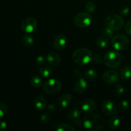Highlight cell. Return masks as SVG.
<instances>
[{"instance_id":"22","label":"cell","mask_w":131,"mask_h":131,"mask_svg":"<svg viewBox=\"0 0 131 131\" xmlns=\"http://www.w3.org/2000/svg\"><path fill=\"white\" fill-rule=\"evenodd\" d=\"M121 78L124 80H127L131 78V67L126 66L122 70L120 73Z\"/></svg>"},{"instance_id":"16","label":"cell","mask_w":131,"mask_h":131,"mask_svg":"<svg viewBox=\"0 0 131 131\" xmlns=\"http://www.w3.org/2000/svg\"><path fill=\"white\" fill-rule=\"evenodd\" d=\"M72 100V97L71 95L69 94V93H65V94L62 95L59 98L58 103L59 106H61V107L65 108L71 103Z\"/></svg>"},{"instance_id":"9","label":"cell","mask_w":131,"mask_h":131,"mask_svg":"<svg viewBox=\"0 0 131 131\" xmlns=\"http://www.w3.org/2000/svg\"><path fill=\"white\" fill-rule=\"evenodd\" d=\"M119 75L117 71L114 70H109L105 72L102 75V80L104 83L109 84H115L119 81Z\"/></svg>"},{"instance_id":"33","label":"cell","mask_w":131,"mask_h":131,"mask_svg":"<svg viewBox=\"0 0 131 131\" xmlns=\"http://www.w3.org/2000/svg\"><path fill=\"white\" fill-rule=\"evenodd\" d=\"M125 31L129 35H131V19L127 22L125 26Z\"/></svg>"},{"instance_id":"37","label":"cell","mask_w":131,"mask_h":131,"mask_svg":"<svg viewBox=\"0 0 131 131\" xmlns=\"http://www.w3.org/2000/svg\"><path fill=\"white\" fill-rule=\"evenodd\" d=\"M47 108H48L49 111H51V112H54V111H56V107H55L54 105L52 104H51L49 105L48 107H47Z\"/></svg>"},{"instance_id":"3","label":"cell","mask_w":131,"mask_h":131,"mask_svg":"<svg viewBox=\"0 0 131 131\" xmlns=\"http://www.w3.org/2000/svg\"><path fill=\"white\" fill-rule=\"evenodd\" d=\"M106 26L108 27L113 31H120L124 26V20L119 15L111 14L106 17L104 20Z\"/></svg>"},{"instance_id":"5","label":"cell","mask_w":131,"mask_h":131,"mask_svg":"<svg viewBox=\"0 0 131 131\" xmlns=\"http://www.w3.org/2000/svg\"><path fill=\"white\" fill-rule=\"evenodd\" d=\"M61 83L56 79H48L43 85V90L45 93L50 95L57 94L61 90Z\"/></svg>"},{"instance_id":"35","label":"cell","mask_w":131,"mask_h":131,"mask_svg":"<svg viewBox=\"0 0 131 131\" xmlns=\"http://www.w3.org/2000/svg\"><path fill=\"white\" fill-rule=\"evenodd\" d=\"M120 14H122V15H127V14H129V8L127 6H124L122 7V8L120 9Z\"/></svg>"},{"instance_id":"36","label":"cell","mask_w":131,"mask_h":131,"mask_svg":"<svg viewBox=\"0 0 131 131\" xmlns=\"http://www.w3.org/2000/svg\"><path fill=\"white\" fill-rule=\"evenodd\" d=\"M7 128V124L6 122L1 120L0 121V131L5 130Z\"/></svg>"},{"instance_id":"7","label":"cell","mask_w":131,"mask_h":131,"mask_svg":"<svg viewBox=\"0 0 131 131\" xmlns=\"http://www.w3.org/2000/svg\"><path fill=\"white\" fill-rule=\"evenodd\" d=\"M111 43L114 49L117 51H124L129 45V40L124 35H117L112 38Z\"/></svg>"},{"instance_id":"31","label":"cell","mask_w":131,"mask_h":131,"mask_svg":"<svg viewBox=\"0 0 131 131\" xmlns=\"http://www.w3.org/2000/svg\"><path fill=\"white\" fill-rule=\"evenodd\" d=\"M124 92H125V90H124V88L121 84H118L116 85L115 88V93L116 95L121 96L122 95L124 94Z\"/></svg>"},{"instance_id":"26","label":"cell","mask_w":131,"mask_h":131,"mask_svg":"<svg viewBox=\"0 0 131 131\" xmlns=\"http://www.w3.org/2000/svg\"><path fill=\"white\" fill-rule=\"evenodd\" d=\"M102 36L104 37H106L107 39H111V38L113 36V30H112L111 29H110L108 27L106 26L105 28H104L102 30Z\"/></svg>"},{"instance_id":"11","label":"cell","mask_w":131,"mask_h":131,"mask_svg":"<svg viewBox=\"0 0 131 131\" xmlns=\"http://www.w3.org/2000/svg\"><path fill=\"white\" fill-rule=\"evenodd\" d=\"M88 88V83L85 78H79L75 81L74 84V90L76 93H83L85 92Z\"/></svg>"},{"instance_id":"30","label":"cell","mask_w":131,"mask_h":131,"mask_svg":"<svg viewBox=\"0 0 131 131\" xmlns=\"http://www.w3.org/2000/svg\"><path fill=\"white\" fill-rule=\"evenodd\" d=\"M40 120L41 122L46 124L49 122L50 120H51V117H50V115L47 113H43L40 117Z\"/></svg>"},{"instance_id":"18","label":"cell","mask_w":131,"mask_h":131,"mask_svg":"<svg viewBox=\"0 0 131 131\" xmlns=\"http://www.w3.org/2000/svg\"><path fill=\"white\" fill-rule=\"evenodd\" d=\"M120 125V118L118 116H113L107 122V127L111 130L117 129Z\"/></svg>"},{"instance_id":"28","label":"cell","mask_w":131,"mask_h":131,"mask_svg":"<svg viewBox=\"0 0 131 131\" xmlns=\"http://www.w3.org/2000/svg\"><path fill=\"white\" fill-rule=\"evenodd\" d=\"M119 110L122 111V112H125L127 110L129 109V103L126 100H124V101H121L119 103L118 105Z\"/></svg>"},{"instance_id":"32","label":"cell","mask_w":131,"mask_h":131,"mask_svg":"<svg viewBox=\"0 0 131 131\" xmlns=\"http://www.w3.org/2000/svg\"><path fill=\"white\" fill-rule=\"evenodd\" d=\"M92 60L93 61V63H95L99 64L102 62V58L99 54H95L92 56Z\"/></svg>"},{"instance_id":"15","label":"cell","mask_w":131,"mask_h":131,"mask_svg":"<svg viewBox=\"0 0 131 131\" xmlns=\"http://www.w3.org/2000/svg\"><path fill=\"white\" fill-rule=\"evenodd\" d=\"M34 106L39 111L45 110L47 107V99L42 95H37L34 100Z\"/></svg>"},{"instance_id":"29","label":"cell","mask_w":131,"mask_h":131,"mask_svg":"<svg viewBox=\"0 0 131 131\" xmlns=\"http://www.w3.org/2000/svg\"><path fill=\"white\" fill-rule=\"evenodd\" d=\"M86 10L90 13L94 12L95 10H96V5L93 1H88L85 5Z\"/></svg>"},{"instance_id":"27","label":"cell","mask_w":131,"mask_h":131,"mask_svg":"<svg viewBox=\"0 0 131 131\" xmlns=\"http://www.w3.org/2000/svg\"><path fill=\"white\" fill-rule=\"evenodd\" d=\"M8 106L6 104L0 101V118L6 116L8 113Z\"/></svg>"},{"instance_id":"21","label":"cell","mask_w":131,"mask_h":131,"mask_svg":"<svg viewBox=\"0 0 131 131\" xmlns=\"http://www.w3.org/2000/svg\"><path fill=\"white\" fill-rule=\"evenodd\" d=\"M43 81L42 79L38 75H35L31 79V84L35 88H38L42 85Z\"/></svg>"},{"instance_id":"2","label":"cell","mask_w":131,"mask_h":131,"mask_svg":"<svg viewBox=\"0 0 131 131\" xmlns=\"http://www.w3.org/2000/svg\"><path fill=\"white\" fill-rule=\"evenodd\" d=\"M92 52L88 49L80 48L75 50L72 55V59L75 63L81 65H87L92 59Z\"/></svg>"},{"instance_id":"25","label":"cell","mask_w":131,"mask_h":131,"mask_svg":"<svg viewBox=\"0 0 131 131\" xmlns=\"http://www.w3.org/2000/svg\"><path fill=\"white\" fill-rule=\"evenodd\" d=\"M107 43H108V39L103 36L99 37L96 40V44L101 48H104L107 46Z\"/></svg>"},{"instance_id":"20","label":"cell","mask_w":131,"mask_h":131,"mask_svg":"<svg viewBox=\"0 0 131 131\" xmlns=\"http://www.w3.org/2000/svg\"><path fill=\"white\" fill-rule=\"evenodd\" d=\"M84 78L88 81H94L97 78V72L93 69H89L84 72Z\"/></svg>"},{"instance_id":"1","label":"cell","mask_w":131,"mask_h":131,"mask_svg":"<svg viewBox=\"0 0 131 131\" xmlns=\"http://www.w3.org/2000/svg\"><path fill=\"white\" fill-rule=\"evenodd\" d=\"M83 126L90 131H99L103 129L105 124L104 119L98 114L89 113L84 118Z\"/></svg>"},{"instance_id":"10","label":"cell","mask_w":131,"mask_h":131,"mask_svg":"<svg viewBox=\"0 0 131 131\" xmlns=\"http://www.w3.org/2000/svg\"><path fill=\"white\" fill-rule=\"evenodd\" d=\"M101 109L104 113L107 116L115 115L116 113V104L111 100H105L102 102Z\"/></svg>"},{"instance_id":"8","label":"cell","mask_w":131,"mask_h":131,"mask_svg":"<svg viewBox=\"0 0 131 131\" xmlns=\"http://www.w3.org/2000/svg\"><path fill=\"white\" fill-rule=\"evenodd\" d=\"M37 26V21L33 17H27L23 20L21 28L26 33H30L34 31Z\"/></svg>"},{"instance_id":"24","label":"cell","mask_w":131,"mask_h":131,"mask_svg":"<svg viewBox=\"0 0 131 131\" xmlns=\"http://www.w3.org/2000/svg\"><path fill=\"white\" fill-rule=\"evenodd\" d=\"M56 130L57 131H74L75 130V128L71 125L66 123H62L58 125Z\"/></svg>"},{"instance_id":"4","label":"cell","mask_w":131,"mask_h":131,"mask_svg":"<svg viewBox=\"0 0 131 131\" xmlns=\"http://www.w3.org/2000/svg\"><path fill=\"white\" fill-rule=\"evenodd\" d=\"M122 61V57L121 54L117 51H110L107 52L104 57V64L109 68L117 67L120 65Z\"/></svg>"},{"instance_id":"13","label":"cell","mask_w":131,"mask_h":131,"mask_svg":"<svg viewBox=\"0 0 131 131\" xmlns=\"http://www.w3.org/2000/svg\"><path fill=\"white\" fill-rule=\"evenodd\" d=\"M46 60L48 63L52 67H58L61 62V58L60 55L53 51L49 52L47 54Z\"/></svg>"},{"instance_id":"12","label":"cell","mask_w":131,"mask_h":131,"mask_svg":"<svg viewBox=\"0 0 131 131\" xmlns=\"http://www.w3.org/2000/svg\"><path fill=\"white\" fill-rule=\"evenodd\" d=\"M97 108V103L92 99H87L83 102L81 110L83 112L86 113H92L94 112Z\"/></svg>"},{"instance_id":"6","label":"cell","mask_w":131,"mask_h":131,"mask_svg":"<svg viewBox=\"0 0 131 131\" xmlns=\"http://www.w3.org/2000/svg\"><path fill=\"white\" fill-rule=\"evenodd\" d=\"M92 20V17L89 13L79 12L74 17V23L80 28H87L90 25Z\"/></svg>"},{"instance_id":"34","label":"cell","mask_w":131,"mask_h":131,"mask_svg":"<svg viewBox=\"0 0 131 131\" xmlns=\"http://www.w3.org/2000/svg\"><path fill=\"white\" fill-rule=\"evenodd\" d=\"M37 65H43L45 63V58L43 56H39L37 57V60H36Z\"/></svg>"},{"instance_id":"17","label":"cell","mask_w":131,"mask_h":131,"mask_svg":"<svg viewBox=\"0 0 131 131\" xmlns=\"http://www.w3.org/2000/svg\"><path fill=\"white\" fill-rule=\"evenodd\" d=\"M81 115V111L79 109L76 107H73L71 108L67 113V116L68 119L70 121H75L77 120H79V118Z\"/></svg>"},{"instance_id":"19","label":"cell","mask_w":131,"mask_h":131,"mask_svg":"<svg viewBox=\"0 0 131 131\" xmlns=\"http://www.w3.org/2000/svg\"><path fill=\"white\" fill-rule=\"evenodd\" d=\"M52 69L48 65H43L39 69V74L43 78H48L52 74Z\"/></svg>"},{"instance_id":"14","label":"cell","mask_w":131,"mask_h":131,"mask_svg":"<svg viewBox=\"0 0 131 131\" xmlns=\"http://www.w3.org/2000/svg\"><path fill=\"white\" fill-rule=\"evenodd\" d=\"M67 44V38L64 35L59 34L55 37L54 46L58 51L63 49Z\"/></svg>"},{"instance_id":"23","label":"cell","mask_w":131,"mask_h":131,"mask_svg":"<svg viewBox=\"0 0 131 131\" xmlns=\"http://www.w3.org/2000/svg\"><path fill=\"white\" fill-rule=\"evenodd\" d=\"M22 42H23V44L24 47H30L33 46V43H34V40H33V37L27 34L23 37Z\"/></svg>"}]
</instances>
